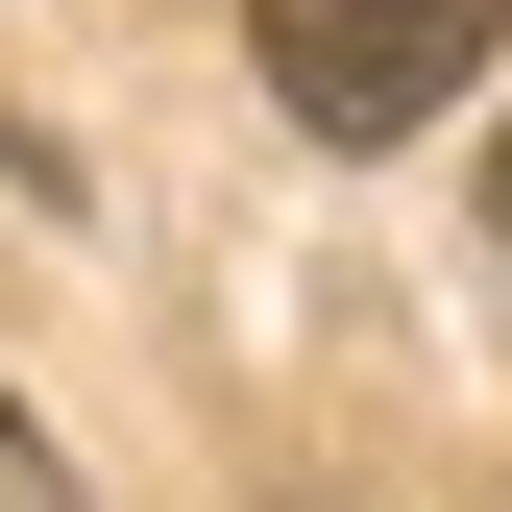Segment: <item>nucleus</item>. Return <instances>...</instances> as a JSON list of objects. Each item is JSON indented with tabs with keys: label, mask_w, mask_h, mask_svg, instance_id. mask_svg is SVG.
<instances>
[{
	"label": "nucleus",
	"mask_w": 512,
	"mask_h": 512,
	"mask_svg": "<svg viewBox=\"0 0 512 512\" xmlns=\"http://www.w3.org/2000/svg\"><path fill=\"white\" fill-rule=\"evenodd\" d=\"M244 49H269V98L317 147H415V122L512 49V0H244Z\"/></svg>",
	"instance_id": "nucleus-1"
},
{
	"label": "nucleus",
	"mask_w": 512,
	"mask_h": 512,
	"mask_svg": "<svg viewBox=\"0 0 512 512\" xmlns=\"http://www.w3.org/2000/svg\"><path fill=\"white\" fill-rule=\"evenodd\" d=\"M0 512H74V464H49V415L0 391Z\"/></svg>",
	"instance_id": "nucleus-2"
},
{
	"label": "nucleus",
	"mask_w": 512,
	"mask_h": 512,
	"mask_svg": "<svg viewBox=\"0 0 512 512\" xmlns=\"http://www.w3.org/2000/svg\"><path fill=\"white\" fill-rule=\"evenodd\" d=\"M488 220H512V122H488Z\"/></svg>",
	"instance_id": "nucleus-3"
}]
</instances>
